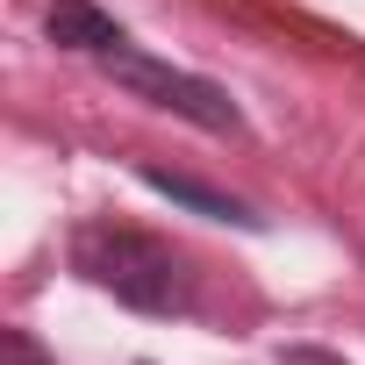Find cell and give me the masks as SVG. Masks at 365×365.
Returning <instances> with one entry per match:
<instances>
[{
	"mask_svg": "<svg viewBox=\"0 0 365 365\" xmlns=\"http://www.w3.org/2000/svg\"><path fill=\"white\" fill-rule=\"evenodd\" d=\"M72 272L136 315H194L187 258L143 230H129V222H79L72 230Z\"/></svg>",
	"mask_w": 365,
	"mask_h": 365,
	"instance_id": "6da1fadb",
	"label": "cell"
},
{
	"mask_svg": "<svg viewBox=\"0 0 365 365\" xmlns=\"http://www.w3.org/2000/svg\"><path fill=\"white\" fill-rule=\"evenodd\" d=\"M101 72H108L115 86H129L136 101H150V108H165V115H179V122H194V129H215V136L237 129V101H230L215 79H194V72H179V65H158V58H143V51H129V43L108 51Z\"/></svg>",
	"mask_w": 365,
	"mask_h": 365,
	"instance_id": "7a4b0ae2",
	"label": "cell"
},
{
	"mask_svg": "<svg viewBox=\"0 0 365 365\" xmlns=\"http://www.w3.org/2000/svg\"><path fill=\"white\" fill-rule=\"evenodd\" d=\"M51 43L86 51V58H108V51H122L129 36H122V22H115V15H101V8H93V0H51Z\"/></svg>",
	"mask_w": 365,
	"mask_h": 365,
	"instance_id": "3957f363",
	"label": "cell"
},
{
	"mask_svg": "<svg viewBox=\"0 0 365 365\" xmlns=\"http://www.w3.org/2000/svg\"><path fill=\"white\" fill-rule=\"evenodd\" d=\"M143 187L172 194L179 208H194V215H208V222H237V230H258V215H251L244 201H230V194L201 187V179H187V172H165V165H143Z\"/></svg>",
	"mask_w": 365,
	"mask_h": 365,
	"instance_id": "277c9868",
	"label": "cell"
},
{
	"mask_svg": "<svg viewBox=\"0 0 365 365\" xmlns=\"http://www.w3.org/2000/svg\"><path fill=\"white\" fill-rule=\"evenodd\" d=\"M0 344H8V365H51V358L36 351V336H29V329H0Z\"/></svg>",
	"mask_w": 365,
	"mask_h": 365,
	"instance_id": "5b68a950",
	"label": "cell"
},
{
	"mask_svg": "<svg viewBox=\"0 0 365 365\" xmlns=\"http://www.w3.org/2000/svg\"><path fill=\"white\" fill-rule=\"evenodd\" d=\"M279 365H344V358H329V351H315V344H294Z\"/></svg>",
	"mask_w": 365,
	"mask_h": 365,
	"instance_id": "8992f818",
	"label": "cell"
}]
</instances>
